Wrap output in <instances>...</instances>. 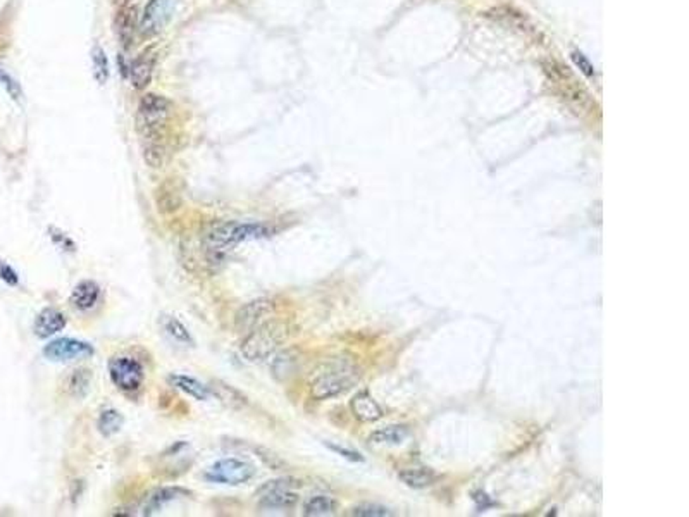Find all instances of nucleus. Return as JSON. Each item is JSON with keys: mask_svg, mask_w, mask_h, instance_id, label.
Instances as JSON below:
<instances>
[{"mask_svg": "<svg viewBox=\"0 0 689 517\" xmlns=\"http://www.w3.org/2000/svg\"><path fill=\"white\" fill-rule=\"evenodd\" d=\"M358 369L344 358H334L313 371L310 378V396L316 400H327L341 395L357 383Z\"/></svg>", "mask_w": 689, "mask_h": 517, "instance_id": "f257e3e1", "label": "nucleus"}, {"mask_svg": "<svg viewBox=\"0 0 689 517\" xmlns=\"http://www.w3.org/2000/svg\"><path fill=\"white\" fill-rule=\"evenodd\" d=\"M288 338V326L282 321H265L248 331L241 341L240 352L248 362H262L271 357Z\"/></svg>", "mask_w": 689, "mask_h": 517, "instance_id": "f03ea898", "label": "nucleus"}, {"mask_svg": "<svg viewBox=\"0 0 689 517\" xmlns=\"http://www.w3.org/2000/svg\"><path fill=\"white\" fill-rule=\"evenodd\" d=\"M269 234L264 224L240 223V221H224L217 223L205 233V245L209 250L220 252L234 247L241 241L258 240Z\"/></svg>", "mask_w": 689, "mask_h": 517, "instance_id": "7ed1b4c3", "label": "nucleus"}, {"mask_svg": "<svg viewBox=\"0 0 689 517\" xmlns=\"http://www.w3.org/2000/svg\"><path fill=\"white\" fill-rule=\"evenodd\" d=\"M172 112V103L164 95L147 93L138 103L136 128L145 140H161Z\"/></svg>", "mask_w": 689, "mask_h": 517, "instance_id": "20e7f679", "label": "nucleus"}, {"mask_svg": "<svg viewBox=\"0 0 689 517\" xmlns=\"http://www.w3.org/2000/svg\"><path fill=\"white\" fill-rule=\"evenodd\" d=\"M109 376L114 386L126 393H133L136 389H140L145 379L143 365L136 358L130 357V355H116V357L110 358Z\"/></svg>", "mask_w": 689, "mask_h": 517, "instance_id": "39448f33", "label": "nucleus"}, {"mask_svg": "<svg viewBox=\"0 0 689 517\" xmlns=\"http://www.w3.org/2000/svg\"><path fill=\"white\" fill-rule=\"evenodd\" d=\"M255 476V467L248 462L240 460V458H223L217 460L216 464L210 465L203 478L210 483H219V485H243L248 483Z\"/></svg>", "mask_w": 689, "mask_h": 517, "instance_id": "423d86ee", "label": "nucleus"}, {"mask_svg": "<svg viewBox=\"0 0 689 517\" xmlns=\"http://www.w3.org/2000/svg\"><path fill=\"white\" fill-rule=\"evenodd\" d=\"M296 481L289 478L267 481L258 488V507L260 509H291L298 500V495L293 488Z\"/></svg>", "mask_w": 689, "mask_h": 517, "instance_id": "0eeeda50", "label": "nucleus"}, {"mask_svg": "<svg viewBox=\"0 0 689 517\" xmlns=\"http://www.w3.org/2000/svg\"><path fill=\"white\" fill-rule=\"evenodd\" d=\"M95 354V348L83 340L76 338H57L45 345L43 355L52 362H71L88 358Z\"/></svg>", "mask_w": 689, "mask_h": 517, "instance_id": "6e6552de", "label": "nucleus"}, {"mask_svg": "<svg viewBox=\"0 0 689 517\" xmlns=\"http://www.w3.org/2000/svg\"><path fill=\"white\" fill-rule=\"evenodd\" d=\"M272 312H274V303L271 300H255V302L247 303L238 310L236 317H234V327L240 333L247 334L248 331L271 319Z\"/></svg>", "mask_w": 689, "mask_h": 517, "instance_id": "1a4fd4ad", "label": "nucleus"}, {"mask_svg": "<svg viewBox=\"0 0 689 517\" xmlns=\"http://www.w3.org/2000/svg\"><path fill=\"white\" fill-rule=\"evenodd\" d=\"M171 9L172 0H150L141 19V33L147 37L157 34L171 17Z\"/></svg>", "mask_w": 689, "mask_h": 517, "instance_id": "9d476101", "label": "nucleus"}, {"mask_svg": "<svg viewBox=\"0 0 689 517\" xmlns=\"http://www.w3.org/2000/svg\"><path fill=\"white\" fill-rule=\"evenodd\" d=\"M100 295H102L100 286L95 281H92V279H85V281H79L72 288L71 296H69V303L76 310L86 312V310H92L99 303Z\"/></svg>", "mask_w": 689, "mask_h": 517, "instance_id": "9b49d317", "label": "nucleus"}, {"mask_svg": "<svg viewBox=\"0 0 689 517\" xmlns=\"http://www.w3.org/2000/svg\"><path fill=\"white\" fill-rule=\"evenodd\" d=\"M68 324V319H65L64 314L59 309H54V307H47V309L41 310L40 314L34 319V334L38 338H50L54 334H57L59 331H62Z\"/></svg>", "mask_w": 689, "mask_h": 517, "instance_id": "f8f14e48", "label": "nucleus"}, {"mask_svg": "<svg viewBox=\"0 0 689 517\" xmlns=\"http://www.w3.org/2000/svg\"><path fill=\"white\" fill-rule=\"evenodd\" d=\"M350 409L355 419L362 420V423H376L382 417V409L367 392L357 393L351 398Z\"/></svg>", "mask_w": 689, "mask_h": 517, "instance_id": "ddd939ff", "label": "nucleus"}, {"mask_svg": "<svg viewBox=\"0 0 689 517\" xmlns=\"http://www.w3.org/2000/svg\"><path fill=\"white\" fill-rule=\"evenodd\" d=\"M185 495H188V491H186V489L178 488V486H174V488H172V486H164V488L154 489V491H152L150 495L147 496V500H145V505H143V509H141V514H143V516H152V514L158 512L162 507H165L167 503L174 502L176 498H179V496H185Z\"/></svg>", "mask_w": 689, "mask_h": 517, "instance_id": "4468645a", "label": "nucleus"}, {"mask_svg": "<svg viewBox=\"0 0 689 517\" xmlns=\"http://www.w3.org/2000/svg\"><path fill=\"white\" fill-rule=\"evenodd\" d=\"M169 383H171L174 388H178L179 392L186 393L188 396H193L195 400H209L210 395H212L209 386L202 385L198 379L192 378V376L171 374L169 376Z\"/></svg>", "mask_w": 689, "mask_h": 517, "instance_id": "2eb2a0df", "label": "nucleus"}, {"mask_svg": "<svg viewBox=\"0 0 689 517\" xmlns=\"http://www.w3.org/2000/svg\"><path fill=\"white\" fill-rule=\"evenodd\" d=\"M154 76V55L141 54L130 68L131 83L136 90L147 88Z\"/></svg>", "mask_w": 689, "mask_h": 517, "instance_id": "dca6fc26", "label": "nucleus"}, {"mask_svg": "<svg viewBox=\"0 0 689 517\" xmlns=\"http://www.w3.org/2000/svg\"><path fill=\"white\" fill-rule=\"evenodd\" d=\"M409 434L410 431L407 426H396V424H393V426H386L374 431L371 434V441L378 445H400L409 438Z\"/></svg>", "mask_w": 689, "mask_h": 517, "instance_id": "f3484780", "label": "nucleus"}, {"mask_svg": "<svg viewBox=\"0 0 689 517\" xmlns=\"http://www.w3.org/2000/svg\"><path fill=\"white\" fill-rule=\"evenodd\" d=\"M398 478L405 483L410 488H426V486L433 485L434 481V472L429 471L426 467H409L403 469V471L398 472Z\"/></svg>", "mask_w": 689, "mask_h": 517, "instance_id": "a211bd4d", "label": "nucleus"}, {"mask_svg": "<svg viewBox=\"0 0 689 517\" xmlns=\"http://www.w3.org/2000/svg\"><path fill=\"white\" fill-rule=\"evenodd\" d=\"M90 383H92V376H90L88 369H74L65 379V392L72 396H85L90 389Z\"/></svg>", "mask_w": 689, "mask_h": 517, "instance_id": "6ab92c4d", "label": "nucleus"}, {"mask_svg": "<svg viewBox=\"0 0 689 517\" xmlns=\"http://www.w3.org/2000/svg\"><path fill=\"white\" fill-rule=\"evenodd\" d=\"M334 510H336V502L331 496L316 495L305 502V505H303V516H331V514H334Z\"/></svg>", "mask_w": 689, "mask_h": 517, "instance_id": "aec40b11", "label": "nucleus"}, {"mask_svg": "<svg viewBox=\"0 0 689 517\" xmlns=\"http://www.w3.org/2000/svg\"><path fill=\"white\" fill-rule=\"evenodd\" d=\"M123 423L124 419L119 410L105 409L100 412L99 420H96V427H99L100 434H103V436H112V434L119 433V429L123 427Z\"/></svg>", "mask_w": 689, "mask_h": 517, "instance_id": "412c9836", "label": "nucleus"}, {"mask_svg": "<svg viewBox=\"0 0 689 517\" xmlns=\"http://www.w3.org/2000/svg\"><path fill=\"white\" fill-rule=\"evenodd\" d=\"M212 385H214L212 388L209 386L210 392L216 393V395L220 398V402L226 403L227 407H233V409H238V407H240L241 409V407L247 405V398H245L238 389L231 388L229 385H223L220 381L212 383Z\"/></svg>", "mask_w": 689, "mask_h": 517, "instance_id": "4be33fe9", "label": "nucleus"}, {"mask_svg": "<svg viewBox=\"0 0 689 517\" xmlns=\"http://www.w3.org/2000/svg\"><path fill=\"white\" fill-rule=\"evenodd\" d=\"M143 157L150 168L161 169L165 164V159H167V150H165L164 143H161V140H148L143 148Z\"/></svg>", "mask_w": 689, "mask_h": 517, "instance_id": "5701e85b", "label": "nucleus"}, {"mask_svg": "<svg viewBox=\"0 0 689 517\" xmlns=\"http://www.w3.org/2000/svg\"><path fill=\"white\" fill-rule=\"evenodd\" d=\"M162 327H164L165 333H167L169 336L172 338V340L178 341V343L193 345L192 334L188 333V330H186L185 324H183L181 321L176 319V317L164 316V319H162Z\"/></svg>", "mask_w": 689, "mask_h": 517, "instance_id": "b1692460", "label": "nucleus"}, {"mask_svg": "<svg viewBox=\"0 0 689 517\" xmlns=\"http://www.w3.org/2000/svg\"><path fill=\"white\" fill-rule=\"evenodd\" d=\"M157 205L162 212H172L179 207V195L174 186L164 185L157 192Z\"/></svg>", "mask_w": 689, "mask_h": 517, "instance_id": "393cba45", "label": "nucleus"}, {"mask_svg": "<svg viewBox=\"0 0 689 517\" xmlns=\"http://www.w3.org/2000/svg\"><path fill=\"white\" fill-rule=\"evenodd\" d=\"M351 516H358V517H389L395 516L391 509L384 505H378V503H360V505H355L353 509L350 510Z\"/></svg>", "mask_w": 689, "mask_h": 517, "instance_id": "a878e982", "label": "nucleus"}, {"mask_svg": "<svg viewBox=\"0 0 689 517\" xmlns=\"http://www.w3.org/2000/svg\"><path fill=\"white\" fill-rule=\"evenodd\" d=\"M117 33H119L121 41H123L124 47L130 45V41L133 40V33H134V21L131 17V12L124 10V12L119 14L117 17Z\"/></svg>", "mask_w": 689, "mask_h": 517, "instance_id": "bb28decb", "label": "nucleus"}, {"mask_svg": "<svg viewBox=\"0 0 689 517\" xmlns=\"http://www.w3.org/2000/svg\"><path fill=\"white\" fill-rule=\"evenodd\" d=\"M93 64H95V74L99 81H105L107 79V59L100 48H95L93 52Z\"/></svg>", "mask_w": 689, "mask_h": 517, "instance_id": "cd10ccee", "label": "nucleus"}, {"mask_svg": "<svg viewBox=\"0 0 689 517\" xmlns=\"http://www.w3.org/2000/svg\"><path fill=\"white\" fill-rule=\"evenodd\" d=\"M572 61L575 62V65H577L588 78L595 76V68H593V64L588 61V57H586L584 54H581V52H572Z\"/></svg>", "mask_w": 689, "mask_h": 517, "instance_id": "c85d7f7f", "label": "nucleus"}, {"mask_svg": "<svg viewBox=\"0 0 689 517\" xmlns=\"http://www.w3.org/2000/svg\"><path fill=\"white\" fill-rule=\"evenodd\" d=\"M257 455L269 465L271 469H279L282 465V462L279 460L278 455H274L272 452L265 450V448H257Z\"/></svg>", "mask_w": 689, "mask_h": 517, "instance_id": "c756f323", "label": "nucleus"}, {"mask_svg": "<svg viewBox=\"0 0 689 517\" xmlns=\"http://www.w3.org/2000/svg\"><path fill=\"white\" fill-rule=\"evenodd\" d=\"M327 447H329L333 452H336V454H340L341 457L348 458V460H351V462H362V460H364V457H362V455L358 454V452H355V450H348V448L338 447V445H331V443H327Z\"/></svg>", "mask_w": 689, "mask_h": 517, "instance_id": "7c9ffc66", "label": "nucleus"}, {"mask_svg": "<svg viewBox=\"0 0 689 517\" xmlns=\"http://www.w3.org/2000/svg\"><path fill=\"white\" fill-rule=\"evenodd\" d=\"M0 278H2L6 283H9V285H17V281H19L16 271H14L9 264H6V262L2 261H0Z\"/></svg>", "mask_w": 689, "mask_h": 517, "instance_id": "2f4dec72", "label": "nucleus"}, {"mask_svg": "<svg viewBox=\"0 0 689 517\" xmlns=\"http://www.w3.org/2000/svg\"><path fill=\"white\" fill-rule=\"evenodd\" d=\"M124 2H130V0H124Z\"/></svg>", "mask_w": 689, "mask_h": 517, "instance_id": "473e14b6", "label": "nucleus"}]
</instances>
